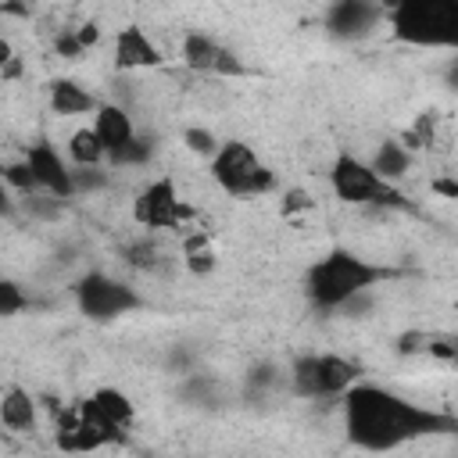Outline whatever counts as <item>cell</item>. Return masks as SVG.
Returning <instances> with one entry per match:
<instances>
[{
  "instance_id": "cell-7",
  "label": "cell",
  "mask_w": 458,
  "mask_h": 458,
  "mask_svg": "<svg viewBox=\"0 0 458 458\" xmlns=\"http://www.w3.org/2000/svg\"><path fill=\"white\" fill-rule=\"evenodd\" d=\"M190 215H193V208L179 200V190L168 175L143 186V193L132 200V218L147 229H182V222Z\"/></svg>"
},
{
  "instance_id": "cell-28",
  "label": "cell",
  "mask_w": 458,
  "mask_h": 458,
  "mask_svg": "<svg viewBox=\"0 0 458 458\" xmlns=\"http://www.w3.org/2000/svg\"><path fill=\"white\" fill-rule=\"evenodd\" d=\"M107 182H111V179H107V172H100V165H97V168H75V172H72V190H75V193H82V190L93 193V190H104Z\"/></svg>"
},
{
  "instance_id": "cell-8",
  "label": "cell",
  "mask_w": 458,
  "mask_h": 458,
  "mask_svg": "<svg viewBox=\"0 0 458 458\" xmlns=\"http://www.w3.org/2000/svg\"><path fill=\"white\" fill-rule=\"evenodd\" d=\"M383 14H386V7L369 4V0H336L326 11V29L336 39H361L383 21Z\"/></svg>"
},
{
  "instance_id": "cell-29",
  "label": "cell",
  "mask_w": 458,
  "mask_h": 458,
  "mask_svg": "<svg viewBox=\"0 0 458 458\" xmlns=\"http://www.w3.org/2000/svg\"><path fill=\"white\" fill-rule=\"evenodd\" d=\"M426 354H433V358H440V361H454V358H458V344H454L451 333H429Z\"/></svg>"
},
{
  "instance_id": "cell-18",
  "label": "cell",
  "mask_w": 458,
  "mask_h": 458,
  "mask_svg": "<svg viewBox=\"0 0 458 458\" xmlns=\"http://www.w3.org/2000/svg\"><path fill=\"white\" fill-rule=\"evenodd\" d=\"M290 390L297 397H322V379H318V354H297L290 365Z\"/></svg>"
},
{
  "instance_id": "cell-30",
  "label": "cell",
  "mask_w": 458,
  "mask_h": 458,
  "mask_svg": "<svg viewBox=\"0 0 458 458\" xmlns=\"http://www.w3.org/2000/svg\"><path fill=\"white\" fill-rule=\"evenodd\" d=\"M272 383H279V369L272 365V361H261V365H254L250 369V376H247V386L250 390H265V386H272Z\"/></svg>"
},
{
  "instance_id": "cell-22",
  "label": "cell",
  "mask_w": 458,
  "mask_h": 458,
  "mask_svg": "<svg viewBox=\"0 0 458 458\" xmlns=\"http://www.w3.org/2000/svg\"><path fill=\"white\" fill-rule=\"evenodd\" d=\"M182 254H186V268L193 276H208L215 268V250L208 247V236L204 233H190L182 240Z\"/></svg>"
},
{
  "instance_id": "cell-6",
  "label": "cell",
  "mask_w": 458,
  "mask_h": 458,
  "mask_svg": "<svg viewBox=\"0 0 458 458\" xmlns=\"http://www.w3.org/2000/svg\"><path fill=\"white\" fill-rule=\"evenodd\" d=\"M329 182H333V193L347 204H383V208H408V200L383 179L372 175V168L365 161H358L354 154H340L333 161V172H329Z\"/></svg>"
},
{
  "instance_id": "cell-33",
  "label": "cell",
  "mask_w": 458,
  "mask_h": 458,
  "mask_svg": "<svg viewBox=\"0 0 458 458\" xmlns=\"http://www.w3.org/2000/svg\"><path fill=\"white\" fill-rule=\"evenodd\" d=\"M426 344H429V333H422V329H408V333L397 336V351H401V354L426 351Z\"/></svg>"
},
{
  "instance_id": "cell-1",
  "label": "cell",
  "mask_w": 458,
  "mask_h": 458,
  "mask_svg": "<svg viewBox=\"0 0 458 458\" xmlns=\"http://www.w3.org/2000/svg\"><path fill=\"white\" fill-rule=\"evenodd\" d=\"M344 426L347 440L361 451H394L419 437L454 433L458 419L451 411L422 408L379 383H354L344 390Z\"/></svg>"
},
{
  "instance_id": "cell-9",
  "label": "cell",
  "mask_w": 458,
  "mask_h": 458,
  "mask_svg": "<svg viewBox=\"0 0 458 458\" xmlns=\"http://www.w3.org/2000/svg\"><path fill=\"white\" fill-rule=\"evenodd\" d=\"M25 165H29V172H32L36 186H43L50 197L68 200V197L75 193V190H72V172H68V165L61 161V154H57L47 140H39V143H32V147H29Z\"/></svg>"
},
{
  "instance_id": "cell-11",
  "label": "cell",
  "mask_w": 458,
  "mask_h": 458,
  "mask_svg": "<svg viewBox=\"0 0 458 458\" xmlns=\"http://www.w3.org/2000/svg\"><path fill=\"white\" fill-rule=\"evenodd\" d=\"M161 61H165L161 50L154 47V39L140 25L118 29V36H114V64L118 68H125V72H132V68H157Z\"/></svg>"
},
{
  "instance_id": "cell-10",
  "label": "cell",
  "mask_w": 458,
  "mask_h": 458,
  "mask_svg": "<svg viewBox=\"0 0 458 458\" xmlns=\"http://www.w3.org/2000/svg\"><path fill=\"white\" fill-rule=\"evenodd\" d=\"M75 415H79V451H97V447H107V444H125V429L118 422H111L93 397L79 401L75 404Z\"/></svg>"
},
{
  "instance_id": "cell-13",
  "label": "cell",
  "mask_w": 458,
  "mask_h": 458,
  "mask_svg": "<svg viewBox=\"0 0 458 458\" xmlns=\"http://www.w3.org/2000/svg\"><path fill=\"white\" fill-rule=\"evenodd\" d=\"M0 422L11 433H32L36 429V397L25 386H7L0 397Z\"/></svg>"
},
{
  "instance_id": "cell-37",
  "label": "cell",
  "mask_w": 458,
  "mask_h": 458,
  "mask_svg": "<svg viewBox=\"0 0 458 458\" xmlns=\"http://www.w3.org/2000/svg\"><path fill=\"white\" fill-rule=\"evenodd\" d=\"M433 190H437L440 197H447V200L458 197V182H454V179H433Z\"/></svg>"
},
{
  "instance_id": "cell-32",
  "label": "cell",
  "mask_w": 458,
  "mask_h": 458,
  "mask_svg": "<svg viewBox=\"0 0 458 458\" xmlns=\"http://www.w3.org/2000/svg\"><path fill=\"white\" fill-rule=\"evenodd\" d=\"M25 208H29L36 218H57V215H61V204H57V197H32V193H29Z\"/></svg>"
},
{
  "instance_id": "cell-23",
  "label": "cell",
  "mask_w": 458,
  "mask_h": 458,
  "mask_svg": "<svg viewBox=\"0 0 458 458\" xmlns=\"http://www.w3.org/2000/svg\"><path fill=\"white\" fill-rule=\"evenodd\" d=\"M150 154H154V143H150V140H143V136H132L129 143H122V147L107 150V161H111V165H118V168H132V165H147V161H150Z\"/></svg>"
},
{
  "instance_id": "cell-3",
  "label": "cell",
  "mask_w": 458,
  "mask_h": 458,
  "mask_svg": "<svg viewBox=\"0 0 458 458\" xmlns=\"http://www.w3.org/2000/svg\"><path fill=\"white\" fill-rule=\"evenodd\" d=\"M397 39L415 47H451L458 39V4L454 0H404L383 14Z\"/></svg>"
},
{
  "instance_id": "cell-39",
  "label": "cell",
  "mask_w": 458,
  "mask_h": 458,
  "mask_svg": "<svg viewBox=\"0 0 458 458\" xmlns=\"http://www.w3.org/2000/svg\"><path fill=\"white\" fill-rule=\"evenodd\" d=\"M11 61H14V50H11V43H7L4 36H0V72H4V68H7Z\"/></svg>"
},
{
  "instance_id": "cell-25",
  "label": "cell",
  "mask_w": 458,
  "mask_h": 458,
  "mask_svg": "<svg viewBox=\"0 0 458 458\" xmlns=\"http://www.w3.org/2000/svg\"><path fill=\"white\" fill-rule=\"evenodd\" d=\"M25 308H29L25 290H21L14 279H4V276H0V318H11V315H18V311H25Z\"/></svg>"
},
{
  "instance_id": "cell-26",
  "label": "cell",
  "mask_w": 458,
  "mask_h": 458,
  "mask_svg": "<svg viewBox=\"0 0 458 458\" xmlns=\"http://www.w3.org/2000/svg\"><path fill=\"white\" fill-rule=\"evenodd\" d=\"M182 143L193 150V154H200V157H215L218 154V140H215V132L211 129H200V125H190L186 132H182Z\"/></svg>"
},
{
  "instance_id": "cell-4",
  "label": "cell",
  "mask_w": 458,
  "mask_h": 458,
  "mask_svg": "<svg viewBox=\"0 0 458 458\" xmlns=\"http://www.w3.org/2000/svg\"><path fill=\"white\" fill-rule=\"evenodd\" d=\"M211 175L233 197L268 193L276 186V172L268 165H261L258 154L243 140H229V143L218 147V154L211 157Z\"/></svg>"
},
{
  "instance_id": "cell-20",
  "label": "cell",
  "mask_w": 458,
  "mask_h": 458,
  "mask_svg": "<svg viewBox=\"0 0 458 458\" xmlns=\"http://www.w3.org/2000/svg\"><path fill=\"white\" fill-rule=\"evenodd\" d=\"M93 401H97V408H100L111 422H118L122 429H129V426H132L136 408H132V401H129L122 390H114V386H100V390L93 394Z\"/></svg>"
},
{
  "instance_id": "cell-16",
  "label": "cell",
  "mask_w": 458,
  "mask_h": 458,
  "mask_svg": "<svg viewBox=\"0 0 458 458\" xmlns=\"http://www.w3.org/2000/svg\"><path fill=\"white\" fill-rule=\"evenodd\" d=\"M372 175L376 179H383V182H394V179H401L408 168H411V154L397 143V140H383L379 147H376V154H372Z\"/></svg>"
},
{
  "instance_id": "cell-34",
  "label": "cell",
  "mask_w": 458,
  "mask_h": 458,
  "mask_svg": "<svg viewBox=\"0 0 458 458\" xmlns=\"http://www.w3.org/2000/svg\"><path fill=\"white\" fill-rule=\"evenodd\" d=\"M54 47H57V54H61V57H79V54H82V47H79V39H75V32H72V29H61V32H57V39H54Z\"/></svg>"
},
{
  "instance_id": "cell-15",
  "label": "cell",
  "mask_w": 458,
  "mask_h": 458,
  "mask_svg": "<svg viewBox=\"0 0 458 458\" xmlns=\"http://www.w3.org/2000/svg\"><path fill=\"white\" fill-rule=\"evenodd\" d=\"M50 107H54V114H86V111H97V100L75 79H54L50 82Z\"/></svg>"
},
{
  "instance_id": "cell-27",
  "label": "cell",
  "mask_w": 458,
  "mask_h": 458,
  "mask_svg": "<svg viewBox=\"0 0 458 458\" xmlns=\"http://www.w3.org/2000/svg\"><path fill=\"white\" fill-rule=\"evenodd\" d=\"M0 179L7 182V186H14V190H21L25 197L36 190V179H32V172H29V165L25 161H14V165H4L0 168Z\"/></svg>"
},
{
  "instance_id": "cell-35",
  "label": "cell",
  "mask_w": 458,
  "mask_h": 458,
  "mask_svg": "<svg viewBox=\"0 0 458 458\" xmlns=\"http://www.w3.org/2000/svg\"><path fill=\"white\" fill-rule=\"evenodd\" d=\"M75 32V39H79V47L86 50V47H93L97 39H100V29H97V21H86V25H79V29H72Z\"/></svg>"
},
{
  "instance_id": "cell-24",
  "label": "cell",
  "mask_w": 458,
  "mask_h": 458,
  "mask_svg": "<svg viewBox=\"0 0 458 458\" xmlns=\"http://www.w3.org/2000/svg\"><path fill=\"white\" fill-rule=\"evenodd\" d=\"M218 394V383L211 379V376H190L182 386H179V397L186 401V404H211V401H218L215 397Z\"/></svg>"
},
{
  "instance_id": "cell-31",
  "label": "cell",
  "mask_w": 458,
  "mask_h": 458,
  "mask_svg": "<svg viewBox=\"0 0 458 458\" xmlns=\"http://www.w3.org/2000/svg\"><path fill=\"white\" fill-rule=\"evenodd\" d=\"M315 200L308 197V190H301V186H293V190H286L283 193V204H279V211L283 215H293V211H308Z\"/></svg>"
},
{
  "instance_id": "cell-17",
  "label": "cell",
  "mask_w": 458,
  "mask_h": 458,
  "mask_svg": "<svg viewBox=\"0 0 458 458\" xmlns=\"http://www.w3.org/2000/svg\"><path fill=\"white\" fill-rule=\"evenodd\" d=\"M218 57H222V47H218L211 36L190 32V36L182 39V61H186V68H193V72H211V75H215Z\"/></svg>"
},
{
  "instance_id": "cell-5",
  "label": "cell",
  "mask_w": 458,
  "mask_h": 458,
  "mask_svg": "<svg viewBox=\"0 0 458 458\" xmlns=\"http://www.w3.org/2000/svg\"><path fill=\"white\" fill-rule=\"evenodd\" d=\"M75 304H79V311H82L86 318H93V322H111V318H122V315L143 308V297H140L129 283H122V279H114V276L93 268V272H86V276L75 283Z\"/></svg>"
},
{
  "instance_id": "cell-38",
  "label": "cell",
  "mask_w": 458,
  "mask_h": 458,
  "mask_svg": "<svg viewBox=\"0 0 458 458\" xmlns=\"http://www.w3.org/2000/svg\"><path fill=\"white\" fill-rule=\"evenodd\" d=\"M0 14H18V18H29V14H32V7H25V4H0Z\"/></svg>"
},
{
  "instance_id": "cell-36",
  "label": "cell",
  "mask_w": 458,
  "mask_h": 458,
  "mask_svg": "<svg viewBox=\"0 0 458 458\" xmlns=\"http://www.w3.org/2000/svg\"><path fill=\"white\" fill-rule=\"evenodd\" d=\"M18 215V204L11 200V190H7V182L0 179V218H14Z\"/></svg>"
},
{
  "instance_id": "cell-21",
  "label": "cell",
  "mask_w": 458,
  "mask_h": 458,
  "mask_svg": "<svg viewBox=\"0 0 458 458\" xmlns=\"http://www.w3.org/2000/svg\"><path fill=\"white\" fill-rule=\"evenodd\" d=\"M122 258L132 268H140V272H161L165 268V250L154 240H132V243H125Z\"/></svg>"
},
{
  "instance_id": "cell-2",
  "label": "cell",
  "mask_w": 458,
  "mask_h": 458,
  "mask_svg": "<svg viewBox=\"0 0 458 458\" xmlns=\"http://www.w3.org/2000/svg\"><path fill=\"white\" fill-rule=\"evenodd\" d=\"M390 276H394L390 268H383L376 261H365L354 250L336 247V250H329L322 261H315L308 268L304 290H308V297H311L315 308H326L329 311V308L351 304L358 293H365L369 286H376V283H383Z\"/></svg>"
},
{
  "instance_id": "cell-12",
  "label": "cell",
  "mask_w": 458,
  "mask_h": 458,
  "mask_svg": "<svg viewBox=\"0 0 458 458\" xmlns=\"http://www.w3.org/2000/svg\"><path fill=\"white\" fill-rule=\"evenodd\" d=\"M89 129L97 132V140H100L104 150H114V147H122V143H129V140L136 136L132 118H129L125 107H118V104H100V107H97V122H93Z\"/></svg>"
},
{
  "instance_id": "cell-40",
  "label": "cell",
  "mask_w": 458,
  "mask_h": 458,
  "mask_svg": "<svg viewBox=\"0 0 458 458\" xmlns=\"http://www.w3.org/2000/svg\"><path fill=\"white\" fill-rule=\"evenodd\" d=\"M18 72H21V64H18V57H14V61H11V64H7L0 75H7V79H11V75H18Z\"/></svg>"
},
{
  "instance_id": "cell-19",
  "label": "cell",
  "mask_w": 458,
  "mask_h": 458,
  "mask_svg": "<svg viewBox=\"0 0 458 458\" xmlns=\"http://www.w3.org/2000/svg\"><path fill=\"white\" fill-rule=\"evenodd\" d=\"M68 154H72L75 168H97V165L107 157V150L100 147V140H97V132H93L89 125L72 132V140H68Z\"/></svg>"
},
{
  "instance_id": "cell-14",
  "label": "cell",
  "mask_w": 458,
  "mask_h": 458,
  "mask_svg": "<svg viewBox=\"0 0 458 458\" xmlns=\"http://www.w3.org/2000/svg\"><path fill=\"white\" fill-rule=\"evenodd\" d=\"M318 379H322V397H340L361 379V365L340 354H318Z\"/></svg>"
}]
</instances>
